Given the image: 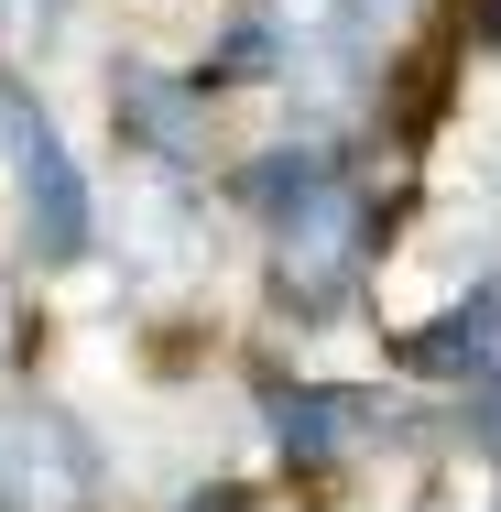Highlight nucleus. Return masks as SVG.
Instances as JSON below:
<instances>
[{
	"label": "nucleus",
	"mask_w": 501,
	"mask_h": 512,
	"mask_svg": "<svg viewBox=\"0 0 501 512\" xmlns=\"http://www.w3.org/2000/svg\"><path fill=\"white\" fill-rule=\"evenodd\" d=\"M0 164H11V207H22V251H33L44 273L88 262V240H99V186L77 175L55 109L33 99L22 77H0Z\"/></svg>",
	"instance_id": "f257e3e1"
},
{
	"label": "nucleus",
	"mask_w": 501,
	"mask_h": 512,
	"mask_svg": "<svg viewBox=\"0 0 501 512\" xmlns=\"http://www.w3.org/2000/svg\"><path fill=\"white\" fill-rule=\"evenodd\" d=\"M0 512H99V436L66 404H0Z\"/></svg>",
	"instance_id": "f03ea898"
},
{
	"label": "nucleus",
	"mask_w": 501,
	"mask_h": 512,
	"mask_svg": "<svg viewBox=\"0 0 501 512\" xmlns=\"http://www.w3.org/2000/svg\"><path fill=\"white\" fill-rule=\"evenodd\" d=\"M360 262H371V207H360V186H327L316 207H295V218L273 229V284H284L295 316L349 306Z\"/></svg>",
	"instance_id": "7ed1b4c3"
},
{
	"label": "nucleus",
	"mask_w": 501,
	"mask_h": 512,
	"mask_svg": "<svg viewBox=\"0 0 501 512\" xmlns=\"http://www.w3.org/2000/svg\"><path fill=\"white\" fill-rule=\"evenodd\" d=\"M109 120L131 131V153H153V164H197L207 88H197V77H175V66H153V55H120V77H109Z\"/></svg>",
	"instance_id": "20e7f679"
},
{
	"label": "nucleus",
	"mask_w": 501,
	"mask_h": 512,
	"mask_svg": "<svg viewBox=\"0 0 501 512\" xmlns=\"http://www.w3.org/2000/svg\"><path fill=\"white\" fill-rule=\"evenodd\" d=\"M382 414L371 393H349V382H284L273 393V447L295 458V469H338V458H360L371 436H382Z\"/></svg>",
	"instance_id": "39448f33"
},
{
	"label": "nucleus",
	"mask_w": 501,
	"mask_h": 512,
	"mask_svg": "<svg viewBox=\"0 0 501 512\" xmlns=\"http://www.w3.org/2000/svg\"><path fill=\"white\" fill-rule=\"evenodd\" d=\"M393 360H403V371H425V382H469V371H491V360H501V295L480 284V295H458L447 316L403 327Z\"/></svg>",
	"instance_id": "423d86ee"
},
{
	"label": "nucleus",
	"mask_w": 501,
	"mask_h": 512,
	"mask_svg": "<svg viewBox=\"0 0 501 512\" xmlns=\"http://www.w3.org/2000/svg\"><path fill=\"white\" fill-rule=\"evenodd\" d=\"M33 11H55V0H0V33H22Z\"/></svg>",
	"instance_id": "0eeeda50"
}]
</instances>
